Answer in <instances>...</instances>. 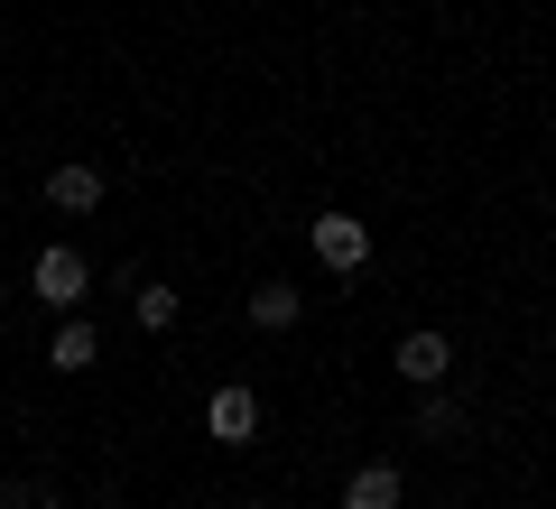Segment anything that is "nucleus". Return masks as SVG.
I'll use <instances>...</instances> for the list:
<instances>
[{"instance_id":"f257e3e1","label":"nucleus","mask_w":556,"mask_h":509,"mask_svg":"<svg viewBox=\"0 0 556 509\" xmlns=\"http://www.w3.org/2000/svg\"><path fill=\"white\" fill-rule=\"evenodd\" d=\"M28 288H38L47 306H84L93 269H84V251H38V278H28Z\"/></svg>"},{"instance_id":"f03ea898","label":"nucleus","mask_w":556,"mask_h":509,"mask_svg":"<svg viewBox=\"0 0 556 509\" xmlns=\"http://www.w3.org/2000/svg\"><path fill=\"white\" fill-rule=\"evenodd\" d=\"M316 259L325 269H362V259H371V232H362L353 214H316Z\"/></svg>"},{"instance_id":"7ed1b4c3","label":"nucleus","mask_w":556,"mask_h":509,"mask_svg":"<svg viewBox=\"0 0 556 509\" xmlns=\"http://www.w3.org/2000/svg\"><path fill=\"white\" fill-rule=\"evenodd\" d=\"M445 371H455V343H445V333H408V343H399V380H417V390H437Z\"/></svg>"},{"instance_id":"20e7f679","label":"nucleus","mask_w":556,"mask_h":509,"mask_svg":"<svg viewBox=\"0 0 556 509\" xmlns=\"http://www.w3.org/2000/svg\"><path fill=\"white\" fill-rule=\"evenodd\" d=\"M204 427H214L223 445H251V435H260V398H251V390H214V408H204Z\"/></svg>"},{"instance_id":"39448f33","label":"nucleus","mask_w":556,"mask_h":509,"mask_svg":"<svg viewBox=\"0 0 556 509\" xmlns=\"http://www.w3.org/2000/svg\"><path fill=\"white\" fill-rule=\"evenodd\" d=\"M47 204H56V214H93L102 204V167H56V177H47Z\"/></svg>"},{"instance_id":"423d86ee","label":"nucleus","mask_w":556,"mask_h":509,"mask_svg":"<svg viewBox=\"0 0 556 509\" xmlns=\"http://www.w3.org/2000/svg\"><path fill=\"white\" fill-rule=\"evenodd\" d=\"M343 509H399V472L390 463H362L353 491H343Z\"/></svg>"},{"instance_id":"0eeeda50","label":"nucleus","mask_w":556,"mask_h":509,"mask_svg":"<svg viewBox=\"0 0 556 509\" xmlns=\"http://www.w3.org/2000/svg\"><path fill=\"white\" fill-rule=\"evenodd\" d=\"M298 306H306V296L288 288V278H269V288L251 296V325H269V333H278V325H298Z\"/></svg>"},{"instance_id":"6e6552de","label":"nucleus","mask_w":556,"mask_h":509,"mask_svg":"<svg viewBox=\"0 0 556 509\" xmlns=\"http://www.w3.org/2000/svg\"><path fill=\"white\" fill-rule=\"evenodd\" d=\"M56 371H93V325H65L56 333Z\"/></svg>"},{"instance_id":"1a4fd4ad","label":"nucleus","mask_w":556,"mask_h":509,"mask_svg":"<svg viewBox=\"0 0 556 509\" xmlns=\"http://www.w3.org/2000/svg\"><path fill=\"white\" fill-rule=\"evenodd\" d=\"M130 315H139L149 333H167V325H177V296H167V288H139V296H130Z\"/></svg>"},{"instance_id":"9d476101","label":"nucleus","mask_w":556,"mask_h":509,"mask_svg":"<svg viewBox=\"0 0 556 509\" xmlns=\"http://www.w3.org/2000/svg\"><path fill=\"white\" fill-rule=\"evenodd\" d=\"M38 509H65V500H38Z\"/></svg>"},{"instance_id":"9b49d317","label":"nucleus","mask_w":556,"mask_h":509,"mask_svg":"<svg viewBox=\"0 0 556 509\" xmlns=\"http://www.w3.org/2000/svg\"><path fill=\"white\" fill-rule=\"evenodd\" d=\"M251 509H260V500H251Z\"/></svg>"}]
</instances>
